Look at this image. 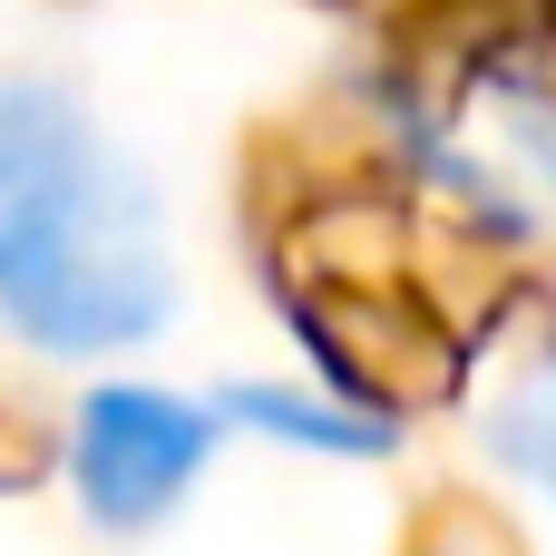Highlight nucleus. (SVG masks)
I'll return each instance as SVG.
<instances>
[{
	"mask_svg": "<svg viewBox=\"0 0 556 556\" xmlns=\"http://www.w3.org/2000/svg\"><path fill=\"white\" fill-rule=\"evenodd\" d=\"M176 313V264L156 244V205L108 156H78L68 176L0 205V323L39 352L98 362Z\"/></svg>",
	"mask_w": 556,
	"mask_h": 556,
	"instance_id": "1",
	"label": "nucleus"
},
{
	"mask_svg": "<svg viewBox=\"0 0 556 556\" xmlns=\"http://www.w3.org/2000/svg\"><path fill=\"white\" fill-rule=\"evenodd\" d=\"M215 450H225V410L166 381H98L68 410V489L108 538L166 528L215 469Z\"/></svg>",
	"mask_w": 556,
	"mask_h": 556,
	"instance_id": "2",
	"label": "nucleus"
},
{
	"mask_svg": "<svg viewBox=\"0 0 556 556\" xmlns=\"http://www.w3.org/2000/svg\"><path fill=\"white\" fill-rule=\"evenodd\" d=\"M215 410H225V430H254V440H274V450H313V459H391V450H401V410H371V401H352V391H332V381H313V391L244 381V391H225Z\"/></svg>",
	"mask_w": 556,
	"mask_h": 556,
	"instance_id": "3",
	"label": "nucleus"
},
{
	"mask_svg": "<svg viewBox=\"0 0 556 556\" xmlns=\"http://www.w3.org/2000/svg\"><path fill=\"white\" fill-rule=\"evenodd\" d=\"M489 440H498V459H508L518 479H538L556 498V303L538 313V332H528V352H518V371H508V391H498Z\"/></svg>",
	"mask_w": 556,
	"mask_h": 556,
	"instance_id": "4",
	"label": "nucleus"
},
{
	"mask_svg": "<svg viewBox=\"0 0 556 556\" xmlns=\"http://www.w3.org/2000/svg\"><path fill=\"white\" fill-rule=\"evenodd\" d=\"M78 156H98V147H88V127H78V108L59 88H29V78L0 88V205L49 186V176H68Z\"/></svg>",
	"mask_w": 556,
	"mask_h": 556,
	"instance_id": "5",
	"label": "nucleus"
},
{
	"mask_svg": "<svg viewBox=\"0 0 556 556\" xmlns=\"http://www.w3.org/2000/svg\"><path fill=\"white\" fill-rule=\"evenodd\" d=\"M538 10H547V29H556V0H538Z\"/></svg>",
	"mask_w": 556,
	"mask_h": 556,
	"instance_id": "6",
	"label": "nucleus"
}]
</instances>
